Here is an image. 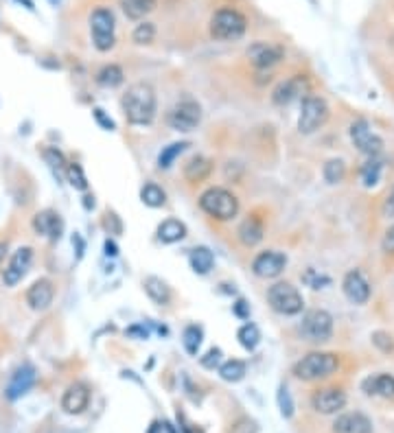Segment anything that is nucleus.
Returning <instances> with one entry per match:
<instances>
[{"instance_id": "nucleus-1", "label": "nucleus", "mask_w": 394, "mask_h": 433, "mask_svg": "<svg viewBox=\"0 0 394 433\" xmlns=\"http://www.w3.org/2000/svg\"><path fill=\"white\" fill-rule=\"evenodd\" d=\"M121 108L129 125H149L156 116V92L149 84H131L121 99Z\"/></svg>"}, {"instance_id": "nucleus-2", "label": "nucleus", "mask_w": 394, "mask_h": 433, "mask_svg": "<svg viewBox=\"0 0 394 433\" xmlns=\"http://www.w3.org/2000/svg\"><path fill=\"white\" fill-rule=\"evenodd\" d=\"M339 365H341L339 354L315 350V352L305 354L300 361H296L294 367H292V372H294L296 378L311 383V381H322V378L333 376L339 370Z\"/></svg>"}, {"instance_id": "nucleus-3", "label": "nucleus", "mask_w": 394, "mask_h": 433, "mask_svg": "<svg viewBox=\"0 0 394 433\" xmlns=\"http://www.w3.org/2000/svg\"><path fill=\"white\" fill-rule=\"evenodd\" d=\"M247 31V18L234 7H221L210 18V35L219 42H236Z\"/></svg>"}, {"instance_id": "nucleus-4", "label": "nucleus", "mask_w": 394, "mask_h": 433, "mask_svg": "<svg viewBox=\"0 0 394 433\" xmlns=\"http://www.w3.org/2000/svg\"><path fill=\"white\" fill-rule=\"evenodd\" d=\"M200 208L217 221H230L239 215V200L228 189L213 186L200 195Z\"/></svg>"}, {"instance_id": "nucleus-5", "label": "nucleus", "mask_w": 394, "mask_h": 433, "mask_svg": "<svg viewBox=\"0 0 394 433\" xmlns=\"http://www.w3.org/2000/svg\"><path fill=\"white\" fill-rule=\"evenodd\" d=\"M268 305L279 315L294 318V315H300L302 309H305V298L292 282L279 280L268 289Z\"/></svg>"}, {"instance_id": "nucleus-6", "label": "nucleus", "mask_w": 394, "mask_h": 433, "mask_svg": "<svg viewBox=\"0 0 394 433\" xmlns=\"http://www.w3.org/2000/svg\"><path fill=\"white\" fill-rule=\"evenodd\" d=\"M335 331V320L333 315L324 309H309L302 315L300 322V335L309 344H324L333 337Z\"/></svg>"}, {"instance_id": "nucleus-7", "label": "nucleus", "mask_w": 394, "mask_h": 433, "mask_svg": "<svg viewBox=\"0 0 394 433\" xmlns=\"http://www.w3.org/2000/svg\"><path fill=\"white\" fill-rule=\"evenodd\" d=\"M331 110H328V103L318 97V95H307L300 101V116H298V131L300 134H315L320 127L326 125Z\"/></svg>"}, {"instance_id": "nucleus-8", "label": "nucleus", "mask_w": 394, "mask_h": 433, "mask_svg": "<svg viewBox=\"0 0 394 433\" xmlns=\"http://www.w3.org/2000/svg\"><path fill=\"white\" fill-rule=\"evenodd\" d=\"M116 18L112 9L108 7H97L90 13V33H92V44L99 52H108L116 44Z\"/></svg>"}, {"instance_id": "nucleus-9", "label": "nucleus", "mask_w": 394, "mask_h": 433, "mask_svg": "<svg viewBox=\"0 0 394 433\" xmlns=\"http://www.w3.org/2000/svg\"><path fill=\"white\" fill-rule=\"evenodd\" d=\"M348 134H350V140L355 147H357L359 153H364L368 157H379L381 153H384V147H386L384 138L370 127V123H368L366 118H355L348 127Z\"/></svg>"}, {"instance_id": "nucleus-10", "label": "nucleus", "mask_w": 394, "mask_h": 433, "mask_svg": "<svg viewBox=\"0 0 394 433\" xmlns=\"http://www.w3.org/2000/svg\"><path fill=\"white\" fill-rule=\"evenodd\" d=\"M202 121V108L193 99H184L176 103L167 114V125L176 131H193Z\"/></svg>"}, {"instance_id": "nucleus-11", "label": "nucleus", "mask_w": 394, "mask_h": 433, "mask_svg": "<svg viewBox=\"0 0 394 433\" xmlns=\"http://www.w3.org/2000/svg\"><path fill=\"white\" fill-rule=\"evenodd\" d=\"M348 396L346 392L337 387V385H328V387H318L311 394V407L322 416H333L339 414L346 407Z\"/></svg>"}, {"instance_id": "nucleus-12", "label": "nucleus", "mask_w": 394, "mask_h": 433, "mask_svg": "<svg viewBox=\"0 0 394 433\" xmlns=\"http://www.w3.org/2000/svg\"><path fill=\"white\" fill-rule=\"evenodd\" d=\"M245 57L250 64L259 70H268L272 66L281 64L285 57V48L281 44H272V42H254L250 44L245 50Z\"/></svg>"}, {"instance_id": "nucleus-13", "label": "nucleus", "mask_w": 394, "mask_h": 433, "mask_svg": "<svg viewBox=\"0 0 394 433\" xmlns=\"http://www.w3.org/2000/svg\"><path fill=\"white\" fill-rule=\"evenodd\" d=\"M287 267V256L279 249H265V252H259L252 260V271L254 276L263 280H272L279 278Z\"/></svg>"}, {"instance_id": "nucleus-14", "label": "nucleus", "mask_w": 394, "mask_h": 433, "mask_svg": "<svg viewBox=\"0 0 394 433\" xmlns=\"http://www.w3.org/2000/svg\"><path fill=\"white\" fill-rule=\"evenodd\" d=\"M341 291H344L346 300L353 302V305H366L373 296V287L368 282V278L364 276L362 269H350L344 273L341 278Z\"/></svg>"}, {"instance_id": "nucleus-15", "label": "nucleus", "mask_w": 394, "mask_h": 433, "mask_svg": "<svg viewBox=\"0 0 394 433\" xmlns=\"http://www.w3.org/2000/svg\"><path fill=\"white\" fill-rule=\"evenodd\" d=\"M307 90H309L307 77H302V75L289 77V79H285V81H281L279 86L274 88V92H272V103L279 105V108H285V105H289V103L296 101V99L302 101V97L309 95Z\"/></svg>"}, {"instance_id": "nucleus-16", "label": "nucleus", "mask_w": 394, "mask_h": 433, "mask_svg": "<svg viewBox=\"0 0 394 433\" xmlns=\"http://www.w3.org/2000/svg\"><path fill=\"white\" fill-rule=\"evenodd\" d=\"M31 262H33V249L31 247L16 249L13 256H11V260H9V265L3 271V282L7 287H16L26 276V271H29Z\"/></svg>"}, {"instance_id": "nucleus-17", "label": "nucleus", "mask_w": 394, "mask_h": 433, "mask_svg": "<svg viewBox=\"0 0 394 433\" xmlns=\"http://www.w3.org/2000/svg\"><path fill=\"white\" fill-rule=\"evenodd\" d=\"M33 385H35V367L31 363H24V365H20L18 370L11 374L9 383H7V389H5V396L9 401H18Z\"/></svg>"}, {"instance_id": "nucleus-18", "label": "nucleus", "mask_w": 394, "mask_h": 433, "mask_svg": "<svg viewBox=\"0 0 394 433\" xmlns=\"http://www.w3.org/2000/svg\"><path fill=\"white\" fill-rule=\"evenodd\" d=\"M53 298H55V287L48 278H39L26 289V305L33 311H46L53 305Z\"/></svg>"}, {"instance_id": "nucleus-19", "label": "nucleus", "mask_w": 394, "mask_h": 433, "mask_svg": "<svg viewBox=\"0 0 394 433\" xmlns=\"http://www.w3.org/2000/svg\"><path fill=\"white\" fill-rule=\"evenodd\" d=\"M333 433H373V420L362 412H344L335 418Z\"/></svg>"}, {"instance_id": "nucleus-20", "label": "nucleus", "mask_w": 394, "mask_h": 433, "mask_svg": "<svg viewBox=\"0 0 394 433\" xmlns=\"http://www.w3.org/2000/svg\"><path fill=\"white\" fill-rule=\"evenodd\" d=\"M90 403V389L84 383H73L62 396V410L68 416H79L88 410Z\"/></svg>"}, {"instance_id": "nucleus-21", "label": "nucleus", "mask_w": 394, "mask_h": 433, "mask_svg": "<svg viewBox=\"0 0 394 433\" xmlns=\"http://www.w3.org/2000/svg\"><path fill=\"white\" fill-rule=\"evenodd\" d=\"M33 230L37 234L57 241L62 236V230H64V221L57 213H53V210H42V213H37L33 217Z\"/></svg>"}, {"instance_id": "nucleus-22", "label": "nucleus", "mask_w": 394, "mask_h": 433, "mask_svg": "<svg viewBox=\"0 0 394 433\" xmlns=\"http://www.w3.org/2000/svg\"><path fill=\"white\" fill-rule=\"evenodd\" d=\"M362 392L366 396H381V398H394V376L392 374H375L366 376L362 381Z\"/></svg>"}, {"instance_id": "nucleus-23", "label": "nucleus", "mask_w": 394, "mask_h": 433, "mask_svg": "<svg viewBox=\"0 0 394 433\" xmlns=\"http://www.w3.org/2000/svg\"><path fill=\"white\" fill-rule=\"evenodd\" d=\"M213 160L206 155H193L191 160H187V164H184L182 173H184V180L191 182V184H200L204 180L210 177V173H213Z\"/></svg>"}, {"instance_id": "nucleus-24", "label": "nucleus", "mask_w": 394, "mask_h": 433, "mask_svg": "<svg viewBox=\"0 0 394 433\" xmlns=\"http://www.w3.org/2000/svg\"><path fill=\"white\" fill-rule=\"evenodd\" d=\"M263 234H265V228H263V221L259 217H247L241 221L239 230H236V239H239L245 247H254L263 241Z\"/></svg>"}, {"instance_id": "nucleus-25", "label": "nucleus", "mask_w": 394, "mask_h": 433, "mask_svg": "<svg viewBox=\"0 0 394 433\" xmlns=\"http://www.w3.org/2000/svg\"><path fill=\"white\" fill-rule=\"evenodd\" d=\"M187 236V226L180 219H167L158 226V241L165 245H173Z\"/></svg>"}, {"instance_id": "nucleus-26", "label": "nucleus", "mask_w": 394, "mask_h": 433, "mask_svg": "<svg viewBox=\"0 0 394 433\" xmlns=\"http://www.w3.org/2000/svg\"><path fill=\"white\" fill-rule=\"evenodd\" d=\"M144 291H147V296L160 307L171 302V289L162 278H158V276H147V278H144Z\"/></svg>"}, {"instance_id": "nucleus-27", "label": "nucleus", "mask_w": 394, "mask_h": 433, "mask_svg": "<svg viewBox=\"0 0 394 433\" xmlns=\"http://www.w3.org/2000/svg\"><path fill=\"white\" fill-rule=\"evenodd\" d=\"M189 262H191V269H193L195 273L206 276L210 269H213V265H215V256H213V252H210L208 247L200 245V247H193V249H191Z\"/></svg>"}, {"instance_id": "nucleus-28", "label": "nucleus", "mask_w": 394, "mask_h": 433, "mask_svg": "<svg viewBox=\"0 0 394 433\" xmlns=\"http://www.w3.org/2000/svg\"><path fill=\"white\" fill-rule=\"evenodd\" d=\"M156 7V0H121V9L129 20H142Z\"/></svg>"}, {"instance_id": "nucleus-29", "label": "nucleus", "mask_w": 394, "mask_h": 433, "mask_svg": "<svg viewBox=\"0 0 394 433\" xmlns=\"http://www.w3.org/2000/svg\"><path fill=\"white\" fill-rule=\"evenodd\" d=\"M381 171H384V164H381L379 157H368V162H364V166L359 169V177L366 189H373L381 180Z\"/></svg>"}, {"instance_id": "nucleus-30", "label": "nucleus", "mask_w": 394, "mask_h": 433, "mask_svg": "<svg viewBox=\"0 0 394 433\" xmlns=\"http://www.w3.org/2000/svg\"><path fill=\"white\" fill-rule=\"evenodd\" d=\"M123 79H125V73H123L121 66H116V64L103 66V68L97 73V81L103 88H116V86H121Z\"/></svg>"}, {"instance_id": "nucleus-31", "label": "nucleus", "mask_w": 394, "mask_h": 433, "mask_svg": "<svg viewBox=\"0 0 394 433\" xmlns=\"http://www.w3.org/2000/svg\"><path fill=\"white\" fill-rule=\"evenodd\" d=\"M140 200H142L144 206H149V208H160V206L167 204V193L158 186L156 182H147L140 189Z\"/></svg>"}, {"instance_id": "nucleus-32", "label": "nucleus", "mask_w": 394, "mask_h": 433, "mask_svg": "<svg viewBox=\"0 0 394 433\" xmlns=\"http://www.w3.org/2000/svg\"><path fill=\"white\" fill-rule=\"evenodd\" d=\"M202 339H204V331L197 324H189L184 328L182 333V344H184V350H187L191 357H195L197 352H200V346H202Z\"/></svg>"}, {"instance_id": "nucleus-33", "label": "nucleus", "mask_w": 394, "mask_h": 433, "mask_svg": "<svg viewBox=\"0 0 394 433\" xmlns=\"http://www.w3.org/2000/svg\"><path fill=\"white\" fill-rule=\"evenodd\" d=\"M245 372H247V367L241 359H230V361L219 365V376L223 381H228V383H239V381L245 376Z\"/></svg>"}, {"instance_id": "nucleus-34", "label": "nucleus", "mask_w": 394, "mask_h": 433, "mask_svg": "<svg viewBox=\"0 0 394 433\" xmlns=\"http://www.w3.org/2000/svg\"><path fill=\"white\" fill-rule=\"evenodd\" d=\"M236 339H239V344L245 348V350H256V346L261 344V331H259V326L252 324V322H247L243 324L239 331H236Z\"/></svg>"}, {"instance_id": "nucleus-35", "label": "nucleus", "mask_w": 394, "mask_h": 433, "mask_svg": "<svg viewBox=\"0 0 394 433\" xmlns=\"http://www.w3.org/2000/svg\"><path fill=\"white\" fill-rule=\"evenodd\" d=\"M189 147V142H173V144H169V147H165L160 151V155H158V166H160L162 171L171 169L173 166V162L178 160V157L187 151Z\"/></svg>"}, {"instance_id": "nucleus-36", "label": "nucleus", "mask_w": 394, "mask_h": 433, "mask_svg": "<svg viewBox=\"0 0 394 433\" xmlns=\"http://www.w3.org/2000/svg\"><path fill=\"white\" fill-rule=\"evenodd\" d=\"M322 175L328 184H339L341 180L346 177V164L344 160H339V157H333V160H328L322 169Z\"/></svg>"}, {"instance_id": "nucleus-37", "label": "nucleus", "mask_w": 394, "mask_h": 433, "mask_svg": "<svg viewBox=\"0 0 394 433\" xmlns=\"http://www.w3.org/2000/svg\"><path fill=\"white\" fill-rule=\"evenodd\" d=\"M66 180H68V182H71V186L77 189V191H86V189H88L86 173H84V169L79 166L77 162L68 164V169H66Z\"/></svg>"}, {"instance_id": "nucleus-38", "label": "nucleus", "mask_w": 394, "mask_h": 433, "mask_svg": "<svg viewBox=\"0 0 394 433\" xmlns=\"http://www.w3.org/2000/svg\"><path fill=\"white\" fill-rule=\"evenodd\" d=\"M153 37H156V26L151 22H140L134 29V33H131V39H134V42L140 44V46L151 44Z\"/></svg>"}, {"instance_id": "nucleus-39", "label": "nucleus", "mask_w": 394, "mask_h": 433, "mask_svg": "<svg viewBox=\"0 0 394 433\" xmlns=\"http://www.w3.org/2000/svg\"><path fill=\"white\" fill-rule=\"evenodd\" d=\"M373 344L375 348H379L384 354H392L394 352V337L386 331H375L373 333Z\"/></svg>"}, {"instance_id": "nucleus-40", "label": "nucleus", "mask_w": 394, "mask_h": 433, "mask_svg": "<svg viewBox=\"0 0 394 433\" xmlns=\"http://www.w3.org/2000/svg\"><path fill=\"white\" fill-rule=\"evenodd\" d=\"M279 407H281L283 418H292L294 416V401H292V394H289L287 385L279 387Z\"/></svg>"}, {"instance_id": "nucleus-41", "label": "nucleus", "mask_w": 394, "mask_h": 433, "mask_svg": "<svg viewBox=\"0 0 394 433\" xmlns=\"http://www.w3.org/2000/svg\"><path fill=\"white\" fill-rule=\"evenodd\" d=\"M44 157H46L48 164H50L53 169H55V171L59 169L62 173H66V169H68V162L64 160V155H62L57 149H46V151H44Z\"/></svg>"}, {"instance_id": "nucleus-42", "label": "nucleus", "mask_w": 394, "mask_h": 433, "mask_svg": "<svg viewBox=\"0 0 394 433\" xmlns=\"http://www.w3.org/2000/svg\"><path fill=\"white\" fill-rule=\"evenodd\" d=\"M200 363L206 367V370H215V367L221 365V350L219 348H210L204 357L200 359Z\"/></svg>"}, {"instance_id": "nucleus-43", "label": "nucleus", "mask_w": 394, "mask_h": 433, "mask_svg": "<svg viewBox=\"0 0 394 433\" xmlns=\"http://www.w3.org/2000/svg\"><path fill=\"white\" fill-rule=\"evenodd\" d=\"M259 431V427H256V423L252 418H239L236 420V423L230 427V433H256Z\"/></svg>"}, {"instance_id": "nucleus-44", "label": "nucleus", "mask_w": 394, "mask_h": 433, "mask_svg": "<svg viewBox=\"0 0 394 433\" xmlns=\"http://www.w3.org/2000/svg\"><path fill=\"white\" fill-rule=\"evenodd\" d=\"M381 252L394 256V223L384 232V236H381Z\"/></svg>"}, {"instance_id": "nucleus-45", "label": "nucleus", "mask_w": 394, "mask_h": 433, "mask_svg": "<svg viewBox=\"0 0 394 433\" xmlns=\"http://www.w3.org/2000/svg\"><path fill=\"white\" fill-rule=\"evenodd\" d=\"M381 215H384L386 219H394V184H392V189L388 191L384 204H381Z\"/></svg>"}, {"instance_id": "nucleus-46", "label": "nucleus", "mask_w": 394, "mask_h": 433, "mask_svg": "<svg viewBox=\"0 0 394 433\" xmlns=\"http://www.w3.org/2000/svg\"><path fill=\"white\" fill-rule=\"evenodd\" d=\"M92 114H95V118H97V123L103 127V129H108V131H114L116 129V125H114V121H112V118L110 116H105V112L101 110V108H95V112H92Z\"/></svg>"}, {"instance_id": "nucleus-47", "label": "nucleus", "mask_w": 394, "mask_h": 433, "mask_svg": "<svg viewBox=\"0 0 394 433\" xmlns=\"http://www.w3.org/2000/svg\"><path fill=\"white\" fill-rule=\"evenodd\" d=\"M234 315L236 318H247L250 315V309H247V302L245 300H236V305H234Z\"/></svg>"}, {"instance_id": "nucleus-48", "label": "nucleus", "mask_w": 394, "mask_h": 433, "mask_svg": "<svg viewBox=\"0 0 394 433\" xmlns=\"http://www.w3.org/2000/svg\"><path fill=\"white\" fill-rule=\"evenodd\" d=\"M103 247H105V254H108V256H116V254H118V249H116L114 241H110V239L105 241V245H103Z\"/></svg>"}, {"instance_id": "nucleus-49", "label": "nucleus", "mask_w": 394, "mask_h": 433, "mask_svg": "<svg viewBox=\"0 0 394 433\" xmlns=\"http://www.w3.org/2000/svg\"><path fill=\"white\" fill-rule=\"evenodd\" d=\"M5 256H7V243H0V262L5 260Z\"/></svg>"}, {"instance_id": "nucleus-50", "label": "nucleus", "mask_w": 394, "mask_h": 433, "mask_svg": "<svg viewBox=\"0 0 394 433\" xmlns=\"http://www.w3.org/2000/svg\"><path fill=\"white\" fill-rule=\"evenodd\" d=\"M18 3H24L29 9H33V3H31V0H18Z\"/></svg>"}, {"instance_id": "nucleus-51", "label": "nucleus", "mask_w": 394, "mask_h": 433, "mask_svg": "<svg viewBox=\"0 0 394 433\" xmlns=\"http://www.w3.org/2000/svg\"><path fill=\"white\" fill-rule=\"evenodd\" d=\"M48 3H50V5H53V7H57V5H59V3H62V0H48Z\"/></svg>"}]
</instances>
